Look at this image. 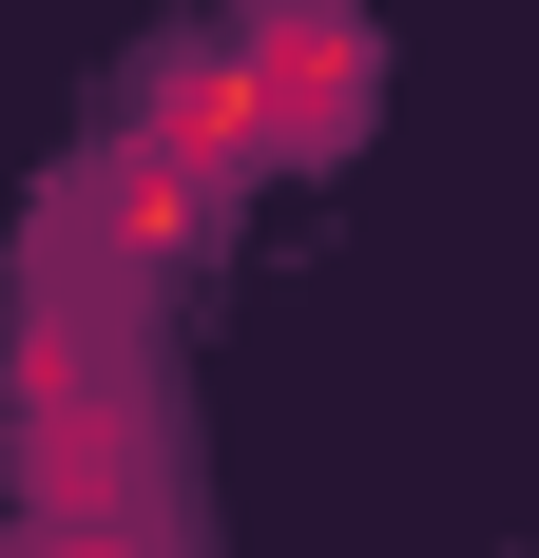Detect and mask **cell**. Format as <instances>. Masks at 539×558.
Listing matches in <instances>:
<instances>
[{"label": "cell", "mask_w": 539, "mask_h": 558, "mask_svg": "<svg viewBox=\"0 0 539 558\" xmlns=\"http://www.w3.org/2000/svg\"><path fill=\"white\" fill-rule=\"evenodd\" d=\"M231 77H251V135H270V155H327V135H367V20H347V0H270Z\"/></svg>", "instance_id": "6da1fadb"}, {"label": "cell", "mask_w": 539, "mask_h": 558, "mask_svg": "<svg viewBox=\"0 0 539 558\" xmlns=\"http://www.w3.org/2000/svg\"><path fill=\"white\" fill-rule=\"evenodd\" d=\"M20 558H135V539H116V520H39Z\"/></svg>", "instance_id": "7a4b0ae2"}]
</instances>
